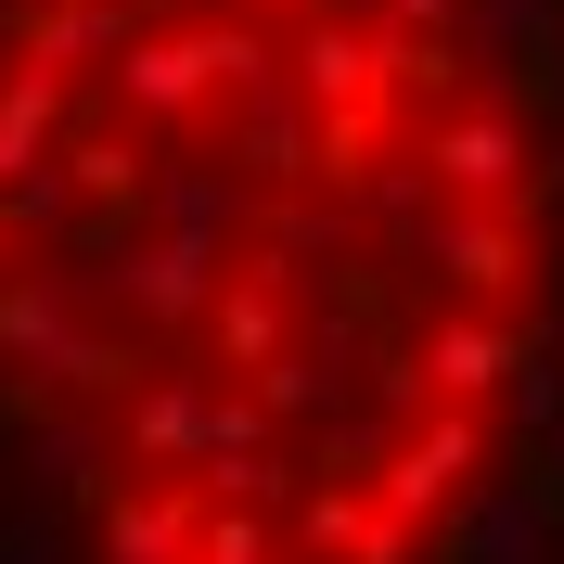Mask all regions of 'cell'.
<instances>
[{"label": "cell", "instance_id": "6da1fadb", "mask_svg": "<svg viewBox=\"0 0 564 564\" xmlns=\"http://www.w3.org/2000/svg\"><path fill=\"white\" fill-rule=\"evenodd\" d=\"M0 564H564V0H0Z\"/></svg>", "mask_w": 564, "mask_h": 564}]
</instances>
